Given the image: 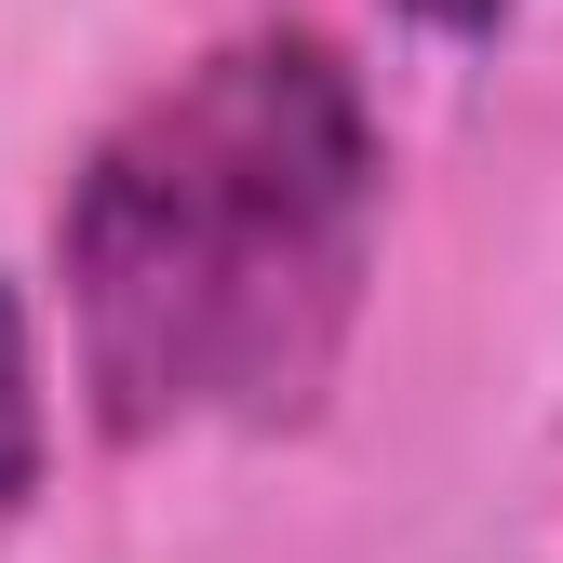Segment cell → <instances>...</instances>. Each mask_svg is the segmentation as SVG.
Segmentation results:
<instances>
[{
  "label": "cell",
  "instance_id": "cell-1",
  "mask_svg": "<svg viewBox=\"0 0 563 563\" xmlns=\"http://www.w3.org/2000/svg\"><path fill=\"white\" fill-rule=\"evenodd\" d=\"M389 134L309 27H242L134 95L67 175L54 268L108 443L296 430L376 296Z\"/></svg>",
  "mask_w": 563,
  "mask_h": 563
},
{
  "label": "cell",
  "instance_id": "cell-2",
  "mask_svg": "<svg viewBox=\"0 0 563 563\" xmlns=\"http://www.w3.org/2000/svg\"><path fill=\"white\" fill-rule=\"evenodd\" d=\"M27 497H41V349H27L14 282H0V537L27 523Z\"/></svg>",
  "mask_w": 563,
  "mask_h": 563
},
{
  "label": "cell",
  "instance_id": "cell-3",
  "mask_svg": "<svg viewBox=\"0 0 563 563\" xmlns=\"http://www.w3.org/2000/svg\"><path fill=\"white\" fill-rule=\"evenodd\" d=\"M389 14H416L430 41H497V27H510V0H389Z\"/></svg>",
  "mask_w": 563,
  "mask_h": 563
}]
</instances>
